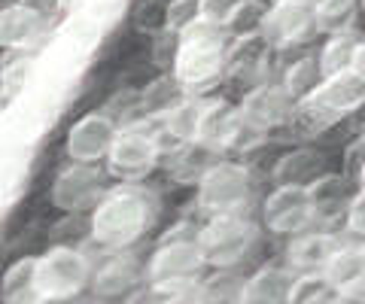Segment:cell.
<instances>
[{
    "instance_id": "484cf974",
    "label": "cell",
    "mask_w": 365,
    "mask_h": 304,
    "mask_svg": "<svg viewBox=\"0 0 365 304\" xmlns=\"http://www.w3.org/2000/svg\"><path fill=\"white\" fill-rule=\"evenodd\" d=\"M323 83V76H319V64L317 58H302L295 61L287 76H283V95L289 98V104H302V100L314 92V88Z\"/></svg>"
},
{
    "instance_id": "603a6c76",
    "label": "cell",
    "mask_w": 365,
    "mask_h": 304,
    "mask_svg": "<svg viewBox=\"0 0 365 304\" xmlns=\"http://www.w3.org/2000/svg\"><path fill=\"white\" fill-rule=\"evenodd\" d=\"M356 37H353L350 31L344 33H332V40L323 46V52H319V76L323 80H329V76H338V73H347L350 70V61H353V49H356Z\"/></svg>"
},
{
    "instance_id": "9c48e42d",
    "label": "cell",
    "mask_w": 365,
    "mask_h": 304,
    "mask_svg": "<svg viewBox=\"0 0 365 304\" xmlns=\"http://www.w3.org/2000/svg\"><path fill=\"white\" fill-rule=\"evenodd\" d=\"M143 280H146V268L125 250H116L101 265H91L88 286L101 301H128L134 298V292Z\"/></svg>"
},
{
    "instance_id": "4316f807",
    "label": "cell",
    "mask_w": 365,
    "mask_h": 304,
    "mask_svg": "<svg viewBox=\"0 0 365 304\" xmlns=\"http://www.w3.org/2000/svg\"><path fill=\"white\" fill-rule=\"evenodd\" d=\"M307 195H311L314 219L326 216V213H338L344 204V179L338 177H319L307 183Z\"/></svg>"
},
{
    "instance_id": "ac0fdd59",
    "label": "cell",
    "mask_w": 365,
    "mask_h": 304,
    "mask_svg": "<svg viewBox=\"0 0 365 304\" xmlns=\"http://www.w3.org/2000/svg\"><path fill=\"white\" fill-rule=\"evenodd\" d=\"M43 25H46V21H43L40 9H34L28 4L6 6L4 13H0V46L25 49V46H31V43L40 37Z\"/></svg>"
},
{
    "instance_id": "ba28073f",
    "label": "cell",
    "mask_w": 365,
    "mask_h": 304,
    "mask_svg": "<svg viewBox=\"0 0 365 304\" xmlns=\"http://www.w3.org/2000/svg\"><path fill=\"white\" fill-rule=\"evenodd\" d=\"M362 104H365V83L347 70V73L329 76V80L319 83L302 100V112L314 122H332V119L347 116V112H353Z\"/></svg>"
},
{
    "instance_id": "4fadbf2b",
    "label": "cell",
    "mask_w": 365,
    "mask_h": 304,
    "mask_svg": "<svg viewBox=\"0 0 365 304\" xmlns=\"http://www.w3.org/2000/svg\"><path fill=\"white\" fill-rule=\"evenodd\" d=\"M314 31V4L311 0H280L268 9L265 28L262 33L277 43V46H289V43L304 40Z\"/></svg>"
},
{
    "instance_id": "d6986e66",
    "label": "cell",
    "mask_w": 365,
    "mask_h": 304,
    "mask_svg": "<svg viewBox=\"0 0 365 304\" xmlns=\"http://www.w3.org/2000/svg\"><path fill=\"white\" fill-rule=\"evenodd\" d=\"M292 274L287 268H262L241 286L235 304H287Z\"/></svg>"
},
{
    "instance_id": "5bb4252c",
    "label": "cell",
    "mask_w": 365,
    "mask_h": 304,
    "mask_svg": "<svg viewBox=\"0 0 365 304\" xmlns=\"http://www.w3.org/2000/svg\"><path fill=\"white\" fill-rule=\"evenodd\" d=\"M289 110H292V104H289V98L283 95L280 85H259L244 98V104L237 107V116H241L244 128L268 131V128H277L280 122H287Z\"/></svg>"
},
{
    "instance_id": "8fae6325",
    "label": "cell",
    "mask_w": 365,
    "mask_h": 304,
    "mask_svg": "<svg viewBox=\"0 0 365 304\" xmlns=\"http://www.w3.org/2000/svg\"><path fill=\"white\" fill-rule=\"evenodd\" d=\"M116 122L104 112H88L67 131L64 150L73 164H95L98 159H107L113 140H116Z\"/></svg>"
},
{
    "instance_id": "4dcf8cb0",
    "label": "cell",
    "mask_w": 365,
    "mask_h": 304,
    "mask_svg": "<svg viewBox=\"0 0 365 304\" xmlns=\"http://www.w3.org/2000/svg\"><path fill=\"white\" fill-rule=\"evenodd\" d=\"M146 304H204V292L201 283L165 286V289H153V298H146Z\"/></svg>"
},
{
    "instance_id": "7402d4cb",
    "label": "cell",
    "mask_w": 365,
    "mask_h": 304,
    "mask_svg": "<svg viewBox=\"0 0 365 304\" xmlns=\"http://www.w3.org/2000/svg\"><path fill=\"white\" fill-rule=\"evenodd\" d=\"M341 301L344 298L338 295V289L323 274L292 277V286L287 292V304H341Z\"/></svg>"
},
{
    "instance_id": "d590c367",
    "label": "cell",
    "mask_w": 365,
    "mask_h": 304,
    "mask_svg": "<svg viewBox=\"0 0 365 304\" xmlns=\"http://www.w3.org/2000/svg\"><path fill=\"white\" fill-rule=\"evenodd\" d=\"M58 6L61 9H73V6H79V0H58Z\"/></svg>"
},
{
    "instance_id": "f35d334b",
    "label": "cell",
    "mask_w": 365,
    "mask_h": 304,
    "mask_svg": "<svg viewBox=\"0 0 365 304\" xmlns=\"http://www.w3.org/2000/svg\"><path fill=\"white\" fill-rule=\"evenodd\" d=\"M274 4H280V0H274Z\"/></svg>"
},
{
    "instance_id": "d4e9b609",
    "label": "cell",
    "mask_w": 365,
    "mask_h": 304,
    "mask_svg": "<svg viewBox=\"0 0 365 304\" xmlns=\"http://www.w3.org/2000/svg\"><path fill=\"white\" fill-rule=\"evenodd\" d=\"M317 171H319V155L289 152L274 167V179H277L280 186H307L311 179H317Z\"/></svg>"
},
{
    "instance_id": "30bf717a",
    "label": "cell",
    "mask_w": 365,
    "mask_h": 304,
    "mask_svg": "<svg viewBox=\"0 0 365 304\" xmlns=\"http://www.w3.org/2000/svg\"><path fill=\"white\" fill-rule=\"evenodd\" d=\"M104 198V174L95 164H71L52 183V204L58 210H86Z\"/></svg>"
},
{
    "instance_id": "83f0119b",
    "label": "cell",
    "mask_w": 365,
    "mask_h": 304,
    "mask_svg": "<svg viewBox=\"0 0 365 304\" xmlns=\"http://www.w3.org/2000/svg\"><path fill=\"white\" fill-rule=\"evenodd\" d=\"M268 19V6L262 0H241L237 9L232 13V19L225 21V28L235 33V37H256L265 28Z\"/></svg>"
},
{
    "instance_id": "d6a6232c",
    "label": "cell",
    "mask_w": 365,
    "mask_h": 304,
    "mask_svg": "<svg viewBox=\"0 0 365 304\" xmlns=\"http://www.w3.org/2000/svg\"><path fill=\"white\" fill-rule=\"evenodd\" d=\"M198 21V0H170L168 6V28L189 31Z\"/></svg>"
},
{
    "instance_id": "7a4b0ae2",
    "label": "cell",
    "mask_w": 365,
    "mask_h": 304,
    "mask_svg": "<svg viewBox=\"0 0 365 304\" xmlns=\"http://www.w3.org/2000/svg\"><path fill=\"white\" fill-rule=\"evenodd\" d=\"M34 277L43 304H64L88 286L91 262L73 246H52L34 256Z\"/></svg>"
},
{
    "instance_id": "44dd1931",
    "label": "cell",
    "mask_w": 365,
    "mask_h": 304,
    "mask_svg": "<svg viewBox=\"0 0 365 304\" xmlns=\"http://www.w3.org/2000/svg\"><path fill=\"white\" fill-rule=\"evenodd\" d=\"M201 112H204V100H195V98H180L177 104L165 112V134H170V137L180 140V143L195 140V134H198V122H201Z\"/></svg>"
},
{
    "instance_id": "1f68e13d",
    "label": "cell",
    "mask_w": 365,
    "mask_h": 304,
    "mask_svg": "<svg viewBox=\"0 0 365 304\" xmlns=\"http://www.w3.org/2000/svg\"><path fill=\"white\" fill-rule=\"evenodd\" d=\"M241 0H198V21L213 28H225V21L232 19Z\"/></svg>"
},
{
    "instance_id": "f1b7e54d",
    "label": "cell",
    "mask_w": 365,
    "mask_h": 304,
    "mask_svg": "<svg viewBox=\"0 0 365 304\" xmlns=\"http://www.w3.org/2000/svg\"><path fill=\"white\" fill-rule=\"evenodd\" d=\"M34 61L31 55H21V58H13L6 67H4V73H0V98H4V104H9L21 88H25L28 83V76L34 73Z\"/></svg>"
},
{
    "instance_id": "836d02e7",
    "label": "cell",
    "mask_w": 365,
    "mask_h": 304,
    "mask_svg": "<svg viewBox=\"0 0 365 304\" xmlns=\"http://www.w3.org/2000/svg\"><path fill=\"white\" fill-rule=\"evenodd\" d=\"M347 225H350V231H356L365 238V192H359L347 204Z\"/></svg>"
},
{
    "instance_id": "f546056e",
    "label": "cell",
    "mask_w": 365,
    "mask_h": 304,
    "mask_svg": "<svg viewBox=\"0 0 365 304\" xmlns=\"http://www.w3.org/2000/svg\"><path fill=\"white\" fill-rule=\"evenodd\" d=\"M177 88H180V83L177 80H162V83H155V85H150L146 88V95H143V110H150V112H165L177 104Z\"/></svg>"
},
{
    "instance_id": "7c38bea8",
    "label": "cell",
    "mask_w": 365,
    "mask_h": 304,
    "mask_svg": "<svg viewBox=\"0 0 365 304\" xmlns=\"http://www.w3.org/2000/svg\"><path fill=\"white\" fill-rule=\"evenodd\" d=\"M265 225L274 234H299L314 222L307 186H277L265 201Z\"/></svg>"
},
{
    "instance_id": "2e32d148",
    "label": "cell",
    "mask_w": 365,
    "mask_h": 304,
    "mask_svg": "<svg viewBox=\"0 0 365 304\" xmlns=\"http://www.w3.org/2000/svg\"><path fill=\"white\" fill-rule=\"evenodd\" d=\"M241 134H244V125H241V116H237V107L225 104V100L204 104L198 134H195V140L204 146V150L220 152V150H225V146L241 140Z\"/></svg>"
},
{
    "instance_id": "e0dca14e",
    "label": "cell",
    "mask_w": 365,
    "mask_h": 304,
    "mask_svg": "<svg viewBox=\"0 0 365 304\" xmlns=\"http://www.w3.org/2000/svg\"><path fill=\"white\" fill-rule=\"evenodd\" d=\"M323 277L338 289L341 298L365 295V246H338Z\"/></svg>"
},
{
    "instance_id": "52a82bcc",
    "label": "cell",
    "mask_w": 365,
    "mask_h": 304,
    "mask_svg": "<svg viewBox=\"0 0 365 304\" xmlns=\"http://www.w3.org/2000/svg\"><path fill=\"white\" fill-rule=\"evenodd\" d=\"M158 162V140L155 134L146 131V125H128L116 131L110 152H107V164L110 174L125 179V183H137L155 167Z\"/></svg>"
},
{
    "instance_id": "277c9868",
    "label": "cell",
    "mask_w": 365,
    "mask_h": 304,
    "mask_svg": "<svg viewBox=\"0 0 365 304\" xmlns=\"http://www.w3.org/2000/svg\"><path fill=\"white\" fill-rule=\"evenodd\" d=\"M225 64V43L220 37V28L195 21L189 31H182V43L177 52L174 76L180 88H201L216 80Z\"/></svg>"
},
{
    "instance_id": "5b68a950",
    "label": "cell",
    "mask_w": 365,
    "mask_h": 304,
    "mask_svg": "<svg viewBox=\"0 0 365 304\" xmlns=\"http://www.w3.org/2000/svg\"><path fill=\"white\" fill-rule=\"evenodd\" d=\"M253 198V183L241 164L220 162L198 177V207L207 216H235Z\"/></svg>"
},
{
    "instance_id": "cb8c5ba5",
    "label": "cell",
    "mask_w": 365,
    "mask_h": 304,
    "mask_svg": "<svg viewBox=\"0 0 365 304\" xmlns=\"http://www.w3.org/2000/svg\"><path fill=\"white\" fill-rule=\"evenodd\" d=\"M314 28L326 33H344L356 19V0H311Z\"/></svg>"
},
{
    "instance_id": "74e56055",
    "label": "cell",
    "mask_w": 365,
    "mask_h": 304,
    "mask_svg": "<svg viewBox=\"0 0 365 304\" xmlns=\"http://www.w3.org/2000/svg\"><path fill=\"white\" fill-rule=\"evenodd\" d=\"M122 304H146V301H140V298H128V301H122Z\"/></svg>"
},
{
    "instance_id": "6da1fadb",
    "label": "cell",
    "mask_w": 365,
    "mask_h": 304,
    "mask_svg": "<svg viewBox=\"0 0 365 304\" xmlns=\"http://www.w3.org/2000/svg\"><path fill=\"white\" fill-rule=\"evenodd\" d=\"M155 219V201L137 186L107 192L91 210V238L107 253L128 250L146 234Z\"/></svg>"
},
{
    "instance_id": "9a60e30c",
    "label": "cell",
    "mask_w": 365,
    "mask_h": 304,
    "mask_svg": "<svg viewBox=\"0 0 365 304\" xmlns=\"http://www.w3.org/2000/svg\"><path fill=\"white\" fill-rule=\"evenodd\" d=\"M338 241L326 231H304L295 234L289 250H287V271L295 277H307V274H323L329 258L335 256Z\"/></svg>"
},
{
    "instance_id": "8992f818",
    "label": "cell",
    "mask_w": 365,
    "mask_h": 304,
    "mask_svg": "<svg viewBox=\"0 0 365 304\" xmlns=\"http://www.w3.org/2000/svg\"><path fill=\"white\" fill-rule=\"evenodd\" d=\"M195 234H186V238L168 234V238L155 246V253L150 256V265H146V280H150L153 289L201 283L198 277L204 271V258L198 253Z\"/></svg>"
},
{
    "instance_id": "8d00e7d4",
    "label": "cell",
    "mask_w": 365,
    "mask_h": 304,
    "mask_svg": "<svg viewBox=\"0 0 365 304\" xmlns=\"http://www.w3.org/2000/svg\"><path fill=\"white\" fill-rule=\"evenodd\" d=\"M359 183H362V192H365V164H362V174H359Z\"/></svg>"
},
{
    "instance_id": "3957f363",
    "label": "cell",
    "mask_w": 365,
    "mask_h": 304,
    "mask_svg": "<svg viewBox=\"0 0 365 304\" xmlns=\"http://www.w3.org/2000/svg\"><path fill=\"white\" fill-rule=\"evenodd\" d=\"M256 238H259L256 225L244 213H235V216H210L198 229L195 243H198L204 265H213L225 271V268H235L237 262H244L253 253Z\"/></svg>"
},
{
    "instance_id": "ffe728a7",
    "label": "cell",
    "mask_w": 365,
    "mask_h": 304,
    "mask_svg": "<svg viewBox=\"0 0 365 304\" xmlns=\"http://www.w3.org/2000/svg\"><path fill=\"white\" fill-rule=\"evenodd\" d=\"M0 301L4 304H43L34 277V256H21L0 277Z\"/></svg>"
},
{
    "instance_id": "e575fe53",
    "label": "cell",
    "mask_w": 365,
    "mask_h": 304,
    "mask_svg": "<svg viewBox=\"0 0 365 304\" xmlns=\"http://www.w3.org/2000/svg\"><path fill=\"white\" fill-rule=\"evenodd\" d=\"M350 73H353V76H359V80L365 83V40H359V43H356V49H353Z\"/></svg>"
}]
</instances>
